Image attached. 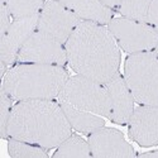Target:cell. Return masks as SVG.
I'll return each mask as SVG.
<instances>
[{
  "label": "cell",
  "mask_w": 158,
  "mask_h": 158,
  "mask_svg": "<svg viewBox=\"0 0 158 158\" xmlns=\"http://www.w3.org/2000/svg\"><path fill=\"white\" fill-rule=\"evenodd\" d=\"M156 28H157V31H158V27H156Z\"/></svg>",
  "instance_id": "25"
},
{
  "label": "cell",
  "mask_w": 158,
  "mask_h": 158,
  "mask_svg": "<svg viewBox=\"0 0 158 158\" xmlns=\"http://www.w3.org/2000/svg\"><path fill=\"white\" fill-rule=\"evenodd\" d=\"M71 130L60 102L22 100L13 106L6 134L9 138L51 149L67 139L72 134Z\"/></svg>",
  "instance_id": "2"
},
{
  "label": "cell",
  "mask_w": 158,
  "mask_h": 158,
  "mask_svg": "<svg viewBox=\"0 0 158 158\" xmlns=\"http://www.w3.org/2000/svg\"><path fill=\"white\" fill-rule=\"evenodd\" d=\"M13 18H24L38 14L44 5V0H4Z\"/></svg>",
  "instance_id": "18"
},
{
  "label": "cell",
  "mask_w": 158,
  "mask_h": 158,
  "mask_svg": "<svg viewBox=\"0 0 158 158\" xmlns=\"http://www.w3.org/2000/svg\"><path fill=\"white\" fill-rule=\"evenodd\" d=\"M108 28L113 33L118 46L130 55L154 51L158 46V31L149 23L122 17L113 18Z\"/></svg>",
  "instance_id": "6"
},
{
  "label": "cell",
  "mask_w": 158,
  "mask_h": 158,
  "mask_svg": "<svg viewBox=\"0 0 158 158\" xmlns=\"http://www.w3.org/2000/svg\"><path fill=\"white\" fill-rule=\"evenodd\" d=\"M64 6L81 18V20L95 22L108 25L113 19V9L106 6L100 0H58Z\"/></svg>",
  "instance_id": "13"
},
{
  "label": "cell",
  "mask_w": 158,
  "mask_h": 158,
  "mask_svg": "<svg viewBox=\"0 0 158 158\" xmlns=\"http://www.w3.org/2000/svg\"><path fill=\"white\" fill-rule=\"evenodd\" d=\"M39 13L34 15L15 18L6 32L0 35V60L4 64H11L17 61L18 53L28 38L37 31Z\"/></svg>",
  "instance_id": "9"
},
{
  "label": "cell",
  "mask_w": 158,
  "mask_h": 158,
  "mask_svg": "<svg viewBox=\"0 0 158 158\" xmlns=\"http://www.w3.org/2000/svg\"><path fill=\"white\" fill-rule=\"evenodd\" d=\"M129 135L142 147L158 144V106L139 105L129 119Z\"/></svg>",
  "instance_id": "12"
},
{
  "label": "cell",
  "mask_w": 158,
  "mask_h": 158,
  "mask_svg": "<svg viewBox=\"0 0 158 158\" xmlns=\"http://www.w3.org/2000/svg\"><path fill=\"white\" fill-rule=\"evenodd\" d=\"M10 11L5 4L4 0H0V35H3L6 29L9 28V25L11 24L10 22Z\"/></svg>",
  "instance_id": "20"
},
{
  "label": "cell",
  "mask_w": 158,
  "mask_h": 158,
  "mask_svg": "<svg viewBox=\"0 0 158 158\" xmlns=\"http://www.w3.org/2000/svg\"><path fill=\"white\" fill-rule=\"evenodd\" d=\"M101 3H104L106 6H109L110 9H115V8H119L122 0H100Z\"/></svg>",
  "instance_id": "22"
},
{
  "label": "cell",
  "mask_w": 158,
  "mask_h": 158,
  "mask_svg": "<svg viewBox=\"0 0 158 158\" xmlns=\"http://www.w3.org/2000/svg\"><path fill=\"white\" fill-rule=\"evenodd\" d=\"M61 108L66 118H67L69 123L71 124V127L76 129L77 131H81V133H85V134H91L95 130L105 125V118L102 116L81 113L75 109H71L69 106H63V105H61Z\"/></svg>",
  "instance_id": "14"
},
{
  "label": "cell",
  "mask_w": 158,
  "mask_h": 158,
  "mask_svg": "<svg viewBox=\"0 0 158 158\" xmlns=\"http://www.w3.org/2000/svg\"><path fill=\"white\" fill-rule=\"evenodd\" d=\"M8 152L9 156L13 158H47L48 154L47 152L39 146L35 144L28 143V142H23L18 139H13L8 142Z\"/></svg>",
  "instance_id": "17"
},
{
  "label": "cell",
  "mask_w": 158,
  "mask_h": 158,
  "mask_svg": "<svg viewBox=\"0 0 158 158\" xmlns=\"http://www.w3.org/2000/svg\"><path fill=\"white\" fill-rule=\"evenodd\" d=\"M82 20L58 0H47L39 11L37 29L66 44L70 35Z\"/></svg>",
  "instance_id": "7"
},
{
  "label": "cell",
  "mask_w": 158,
  "mask_h": 158,
  "mask_svg": "<svg viewBox=\"0 0 158 158\" xmlns=\"http://www.w3.org/2000/svg\"><path fill=\"white\" fill-rule=\"evenodd\" d=\"M69 80L63 66L18 63L3 78L2 89L14 100H53Z\"/></svg>",
  "instance_id": "3"
},
{
  "label": "cell",
  "mask_w": 158,
  "mask_h": 158,
  "mask_svg": "<svg viewBox=\"0 0 158 158\" xmlns=\"http://www.w3.org/2000/svg\"><path fill=\"white\" fill-rule=\"evenodd\" d=\"M53 157H81L89 158L93 157L90 151L89 142L82 139L78 135H70L66 140H63L57 147Z\"/></svg>",
  "instance_id": "15"
},
{
  "label": "cell",
  "mask_w": 158,
  "mask_h": 158,
  "mask_svg": "<svg viewBox=\"0 0 158 158\" xmlns=\"http://www.w3.org/2000/svg\"><path fill=\"white\" fill-rule=\"evenodd\" d=\"M11 110V98L6 94L5 90L2 89V93H0V134H2V138L8 137L6 129Z\"/></svg>",
  "instance_id": "19"
},
{
  "label": "cell",
  "mask_w": 158,
  "mask_h": 158,
  "mask_svg": "<svg viewBox=\"0 0 158 158\" xmlns=\"http://www.w3.org/2000/svg\"><path fill=\"white\" fill-rule=\"evenodd\" d=\"M89 146L91 156L104 157H134V149L125 140L122 131L113 128H100L91 133L89 137Z\"/></svg>",
  "instance_id": "10"
},
{
  "label": "cell",
  "mask_w": 158,
  "mask_h": 158,
  "mask_svg": "<svg viewBox=\"0 0 158 158\" xmlns=\"http://www.w3.org/2000/svg\"><path fill=\"white\" fill-rule=\"evenodd\" d=\"M154 51H156V52H157V53H158V46L156 47V49H154Z\"/></svg>",
  "instance_id": "24"
},
{
  "label": "cell",
  "mask_w": 158,
  "mask_h": 158,
  "mask_svg": "<svg viewBox=\"0 0 158 158\" xmlns=\"http://www.w3.org/2000/svg\"><path fill=\"white\" fill-rule=\"evenodd\" d=\"M58 102L81 113L109 118L110 102L105 85L81 75L69 77L58 95Z\"/></svg>",
  "instance_id": "5"
},
{
  "label": "cell",
  "mask_w": 158,
  "mask_h": 158,
  "mask_svg": "<svg viewBox=\"0 0 158 158\" xmlns=\"http://www.w3.org/2000/svg\"><path fill=\"white\" fill-rule=\"evenodd\" d=\"M152 2L153 0H122L119 11L125 18L148 23V13Z\"/></svg>",
  "instance_id": "16"
},
{
  "label": "cell",
  "mask_w": 158,
  "mask_h": 158,
  "mask_svg": "<svg viewBox=\"0 0 158 158\" xmlns=\"http://www.w3.org/2000/svg\"><path fill=\"white\" fill-rule=\"evenodd\" d=\"M110 102L109 119L116 124L125 125L134 111V98L125 81L124 76L118 72L105 84Z\"/></svg>",
  "instance_id": "11"
},
{
  "label": "cell",
  "mask_w": 158,
  "mask_h": 158,
  "mask_svg": "<svg viewBox=\"0 0 158 158\" xmlns=\"http://www.w3.org/2000/svg\"><path fill=\"white\" fill-rule=\"evenodd\" d=\"M140 157H158V151H153V152H148V153H143V154H140Z\"/></svg>",
  "instance_id": "23"
},
{
  "label": "cell",
  "mask_w": 158,
  "mask_h": 158,
  "mask_svg": "<svg viewBox=\"0 0 158 158\" xmlns=\"http://www.w3.org/2000/svg\"><path fill=\"white\" fill-rule=\"evenodd\" d=\"M64 48L67 62L77 75L105 85L119 71L120 52L108 25L82 20Z\"/></svg>",
  "instance_id": "1"
},
{
  "label": "cell",
  "mask_w": 158,
  "mask_h": 158,
  "mask_svg": "<svg viewBox=\"0 0 158 158\" xmlns=\"http://www.w3.org/2000/svg\"><path fill=\"white\" fill-rule=\"evenodd\" d=\"M148 23L154 27H158V0H153L151 4L148 13Z\"/></svg>",
  "instance_id": "21"
},
{
  "label": "cell",
  "mask_w": 158,
  "mask_h": 158,
  "mask_svg": "<svg viewBox=\"0 0 158 158\" xmlns=\"http://www.w3.org/2000/svg\"><path fill=\"white\" fill-rule=\"evenodd\" d=\"M124 78L139 105L158 106V53L156 51L130 55L125 61Z\"/></svg>",
  "instance_id": "4"
},
{
  "label": "cell",
  "mask_w": 158,
  "mask_h": 158,
  "mask_svg": "<svg viewBox=\"0 0 158 158\" xmlns=\"http://www.w3.org/2000/svg\"><path fill=\"white\" fill-rule=\"evenodd\" d=\"M17 61L19 63L64 66L67 63V53L64 44L37 29L20 48Z\"/></svg>",
  "instance_id": "8"
}]
</instances>
